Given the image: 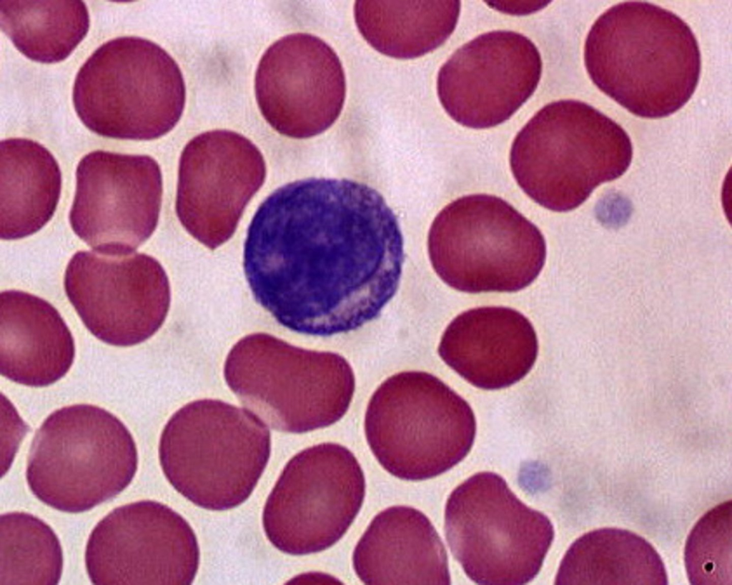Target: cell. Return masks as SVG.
Segmentation results:
<instances>
[{
	"label": "cell",
	"instance_id": "6da1fadb",
	"mask_svg": "<svg viewBox=\"0 0 732 585\" xmlns=\"http://www.w3.org/2000/svg\"><path fill=\"white\" fill-rule=\"evenodd\" d=\"M404 261L398 221L373 188L349 179L288 183L247 229L244 270L258 304L296 333L328 336L377 318Z\"/></svg>",
	"mask_w": 732,
	"mask_h": 585
},
{
	"label": "cell",
	"instance_id": "7a4b0ae2",
	"mask_svg": "<svg viewBox=\"0 0 732 585\" xmlns=\"http://www.w3.org/2000/svg\"><path fill=\"white\" fill-rule=\"evenodd\" d=\"M593 83L633 114L668 116L698 85L701 56L688 24L646 1L617 4L598 17L584 46Z\"/></svg>",
	"mask_w": 732,
	"mask_h": 585
},
{
	"label": "cell",
	"instance_id": "3957f363",
	"mask_svg": "<svg viewBox=\"0 0 732 585\" xmlns=\"http://www.w3.org/2000/svg\"><path fill=\"white\" fill-rule=\"evenodd\" d=\"M633 157L626 131L578 100L546 104L515 136L510 165L535 202L564 212L581 205L603 183L621 176Z\"/></svg>",
	"mask_w": 732,
	"mask_h": 585
},
{
	"label": "cell",
	"instance_id": "277c9868",
	"mask_svg": "<svg viewBox=\"0 0 732 585\" xmlns=\"http://www.w3.org/2000/svg\"><path fill=\"white\" fill-rule=\"evenodd\" d=\"M267 425L246 408L216 399L190 402L164 426L159 458L173 488L194 505L225 511L252 494L267 465Z\"/></svg>",
	"mask_w": 732,
	"mask_h": 585
},
{
	"label": "cell",
	"instance_id": "5b68a950",
	"mask_svg": "<svg viewBox=\"0 0 732 585\" xmlns=\"http://www.w3.org/2000/svg\"><path fill=\"white\" fill-rule=\"evenodd\" d=\"M227 384L267 426L301 434L334 424L348 411L354 371L341 355L305 349L265 333L249 334L227 354Z\"/></svg>",
	"mask_w": 732,
	"mask_h": 585
},
{
	"label": "cell",
	"instance_id": "8992f818",
	"mask_svg": "<svg viewBox=\"0 0 732 585\" xmlns=\"http://www.w3.org/2000/svg\"><path fill=\"white\" fill-rule=\"evenodd\" d=\"M364 427L379 464L392 476L413 481L452 469L470 452L476 434L468 403L420 371L385 380L368 402Z\"/></svg>",
	"mask_w": 732,
	"mask_h": 585
},
{
	"label": "cell",
	"instance_id": "52a82bcc",
	"mask_svg": "<svg viewBox=\"0 0 732 585\" xmlns=\"http://www.w3.org/2000/svg\"><path fill=\"white\" fill-rule=\"evenodd\" d=\"M137 466L135 441L117 416L95 405L74 404L55 410L36 430L26 478L44 504L80 513L124 491Z\"/></svg>",
	"mask_w": 732,
	"mask_h": 585
},
{
	"label": "cell",
	"instance_id": "ba28073f",
	"mask_svg": "<svg viewBox=\"0 0 732 585\" xmlns=\"http://www.w3.org/2000/svg\"><path fill=\"white\" fill-rule=\"evenodd\" d=\"M77 116L107 138L152 140L169 133L184 111L185 84L174 59L138 36L113 39L98 47L76 76Z\"/></svg>",
	"mask_w": 732,
	"mask_h": 585
},
{
	"label": "cell",
	"instance_id": "9c48e42d",
	"mask_svg": "<svg viewBox=\"0 0 732 585\" xmlns=\"http://www.w3.org/2000/svg\"><path fill=\"white\" fill-rule=\"evenodd\" d=\"M427 249L442 281L470 294L522 290L546 258L538 228L506 201L482 194L458 198L438 213Z\"/></svg>",
	"mask_w": 732,
	"mask_h": 585
},
{
	"label": "cell",
	"instance_id": "30bf717a",
	"mask_svg": "<svg viewBox=\"0 0 732 585\" xmlns=\"http://www.w3.org/2000/svg\"><path fill=\"white\" fill-rule=\"evenodd\" d=\"M445 533L454 558L479 584H524L539 573L554 539L543 513L530 508L493 472L477 473L450 494Z\"/></svg>",
	"mask_w": 732,
	"mask_h": 585
},
{
	"label": "cell",
	"instance_id": "8fae6325",
	"mask_svg": "<svg viewBox=\"0 0 732 585\" xmlns=\"http://www.w3.org/2000/svg\"><path fill=\"white\" fill-rule=\"evenodd\" d=\"M365 495L364 473L348 449L330 442L308 447L286 464L269 493L264 531L287 554L326 550L347 532Z\"/></svg>",
	"mask_w": 732,
	"mask_h": 585
},
{
	"label": "cell",
	"instance_id": "7c38bea8",
	"mask_svg": "<svg viewBox=\"0 0 732 585\" xmlns=\"http://www.w3.org/2000/svg\"><path fill=\"white\" fill-rule=\"evenodd\" d=\"M64 284L86 329L115 346H134L152 337L169 309L168 276L146 254L79 251L67 264Z\"/></svg>",
	"mask_w": 732,
	"mask_h": 585
},
{
	"label": "cell",
	"instance_id": "4fadbf2b",
	"mask_svg": "<svg viewBox=\"0 0 732 585\" xmlns=\"http://www.w3.org/2000/svg\"><path fill=\"white\" fill-rule=\"evenodd\" d=\"M199 558L197 539L187 521L151 500L109 512L91 532L85 551L94 584H190Z\"/></svg>",
	"mask_w": 732,
	"mask_h": 585
},
{
	"label": "cell",
	"instance_id": "5bb4252c",
	"mask_svg": "<svg viewBox=\"0 0 732 585\" xmlns=\"http://www.w3.org/2000/svg\"><path fill=\"white\" fill-rule=\"evenodd\" d=\"M76 179L70 225L94 251L130 254L153 234L163 188L152 157L94 151L79 161Z\"/></svg>",
	"mask_w": 732,
	"mask_h": 585
},
{
	"label": "cell",
	"instance_id": "9a60e30c",
	"mask_svg": "<svg viewBox=\"0 0 732 585\" xmlns=\"http://www.w3.org/2000/svg\"><path fill=\"white\" fill-rule=\"evenodd\" d=\"M265 177L264 157L249 139L225 129L202 133L180 156L177 217L190 235L214 250L235 232Z\"/></svg>",
	"mask_w": 732,
	"mask_h": 585
},
{
	"label": "cell",
	"instance_id": "2e32d148",
	"mask_svg": "<svg viewBox=\"0 0 732 585\" xmlns=\"http://www.w3.org/2000/svg\"><path fill=\"white\" fill-rule=\"evenodd\" d=\"M535 45L522 34L497 30L459 47L439 70L437 91L448 116L468 128L508 121L533 94L542 74Z\"/></svg>",
	"mask_w": 732,
	"mask_h": 585
},
{
	"label": "cell",
	"instance_id": "e0dca14e",
	"mask_svg": "<svg viewBox=\"0 0 732 585\" xmlns=\"http://www.w3.org/2000/svg\"><path fill=\"white\" fill-rule=\"evenodd\" d=\"M258 107L278 133L307 139L330 128L346 96L342 63L333 49L307 33L281 37L262 56L254 79Z\"/></svg>",
	"mask_w": 732,
	"mask_h": 585
},
{
	"label": "cell",
	"instance_id": "ac0fdd59",
	"mask_svg": "<svg viewBox=\"0 0 732 585\" xmlns=\"http://www.w3.org/2000/svg\"><path fill=\"white\" fill-rule=\"evenodd\" d=\"M438 354L472 385L497 390L528 374L538 356V341L533 324L520 311L483 306L464 311L449 324Z\"/></svg>",
	"mask_w": 732,
	"mask_h": 585
},
{
	"label": "cell",
	"instance_id": "d6986e66",
	"mask_svg": "<svg viewBox=\"0 0 732 585\" xmlns=\"http://www.w3.org/2000/svg\"><path fill=\"white\" fill-rule=\"evenodd\" d=\"M352 564L366 584H450L447 555L420 511L393 506L377 514L357 543Z\"/></svg>",
	"mask_w": 732,
	"mask_h": 585
},
{
	"label": "cell",
	"instance_id": "ffe728a7",
	"mask_svg": "<svg viewBox=\"0 0 732 585\" xmlns=\"http://www.w3.org/2000/svg\"><path fill=\"white\" fill-rule=\"evenodd\" d=\"M1 374L19 384L49 386L70 369L72 334L50 303L31 294L6 290L0 296Z\"/></svg>",
	"mask_w": 732,
	"mask_h": 585
},
{
	"label": "cell",
	"instance_id": "44dd1931",
	"mask_svg": "<svg viewBox=\"0 0 732 585\" xmlns=\"http://www.w3.org/2000/svg\"><path fill=\"white\" fill-rule=\"evenodd\" d=\"M0 236L19 239L52 217L61 190V173L51 153L31 139L0 143Z\"/></svg>",
	"mask_w": 732,
	"mask_h": 585
},
{
	"label": "cell",
	"instance_id": "7402d4cb",
	"mask_svg": "<svg viewBox=\"0 0 732 585\" xmlns=\"http://www.w3.org/2000/svg\"><path fill=\"white\" fill-rule=\"evenodd\" d=\"M459 1H357L358 30L375 50L410 59L440 46L453 33L460 12Z\"/></svg>",
	"mask_w": 732,
	"mask_h": 585
},
{
	"label": "cell",
	"instance_id": "603a6c76",
	"mask_svg": "<svg viewBox=\"0 0 732 585\" xmlns=\"http://www.w3.org/2000/svg\"><path fill=\"white\" fill-rule=\"evenodd\" d=\"M555 584L664 585L668 576L660 555L644 538L625 529L603 528L570 545Z\"/></svg>",
	"mask_w": 732,
	"mask_h": 585
},
{
	"label": "cell",
	"instance_id": "cb8c5ba5",
	"mask_svg": "<svg viewBox=\"0 0 732 585\" xmlns=\"http://www.w3.org/2000/svg\"><path fill=\"white\" fill-rule=\"evenodd\" d=\"M2 31L28 59H66L86 36L89 14L82 1H0Z\"/></svg>",
	"mask_w": 732,
	"mask_h": 585
},
{
	"label": "cell",
	"instance_id": "d4e9b609",
	"mask_svg": "<svg viewBox=\"0 0 732 585\" xmlns=\"http://www.w3.org/2000/svg\"><path fill=\"white\" fill-rule=\"evenodd\" d=\"M1 575L3 584H56L63 569L57 536L38 517L9 512L0 518Z\"/></svg>",
	"mask_w": 732,
	"mask_h": 585
},
{
	"label": "cell",
	"instance_id": "484cf974",
	"mask_svg": "<svg viewBox=\"0 0 732 585\" xmlns=\"http://www.w3.org/2000/svg\"><path fill=\"white\" fill-rule=\"evenodd\" d=\"M731 500L719 504L697 521L684 552L691 584H731Z\"/></svg>",
	"mask_w": 732,
	"mask_h": 585
}]
</instances>
